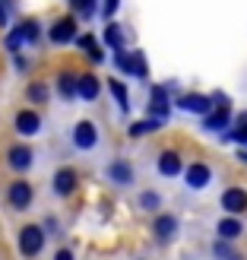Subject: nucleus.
<instances>
[{
    "label": "nucleus",
    "instance_id": "obj_1",
    "mask_svg": "<svg viewBox=\"0 0 247 260\" xmlns=\"http://www.w3.org/2000/svg\"><path fill=\"white\" fill-rule=\"evenodd\" d=\"M114 67L130 73V76H146V57H143V51H133V54H127V51L121 48L118 54H114Z\"/></svg>",
    "mask_w": 247,
    "mask_h": 260
},
{
    "label": "nucleus",
    "instance_id": "obj_2",
    "mask_svg": "<svg viewBox=\"0 0 247 260\" xmlns=\"http://www.w3.org/2000/svg\"><path fill=\"white\" fill-rule=\"evenodd\" d=\"M42 244H45L42 225H22V232H19V251H22V257H35L38 251H42Z\"/></svg>",
    "mask_w": 247,
    "mask_h": 260
},
{
    "label": "nucleus",
    "instance_id": "obj_3",
    "mask_svg": "<svg viewBox=\"0 0 247 260\" xmlns=\"http://www.w3.org/2000/svg\"><path fill=\"white\" fill-rule=\"evenodd\" d=\"M76 35H80V29H76L73 16H63V19H57L54 25H51V42H54V45H67V42H73Z\"/></svg>",
    "mask_w": 247,
    "mask_h": 260
},
{
    "label": "nucleus",
    "instance_id": "obj_4",
    "mask_svg": "<svg viewBox=\"0 0 247 260\" xmlns=\"http://www.w3.org/2000/svg\"><path fill=\"white\" fill-rule=\"evenodd\" d=\"M178 108L190 111V114H206V111H213V99H206L200 92H187V95L178 99Z\"/></svg>",
    "mask_w": 247,
    "mask_h": 260
},
{
    "label": "nucleus",
    "instance_id": "obj_5",
    "mask_svg": "<svg viewBox=\"0 0 247 260\" xmlns=\"http://www.w3.org/2000/svg\"><path fill=\"white\" fill-rule=\"evenodd\" d=\"M73 143L80 149H92L95 143H98V130H95V124L92 121H80L73 127Z\"/></svg>",
    "mask_w": 247,
    "mask_h": 260
},
{
    "label": "nucleus",
    "instance_id": "obj_6",
    "mask_svg": "<svg viewBox=\"0 0 247 260\" xmlns=\"http://www.w3.org/2000/svg\"><path fill=\"white\" fill-rule=\"evenodd\" d=\"M222 210L225 213H244L247 210V190L244 187H228L225 193H222Z\"/></svg>",
    "mask_w": 247,
    "mask_h": 260
},
{
    "label": "nucleus",
    "instance_id": "obj_7",
    "mask_svg": "<svg viewBox=\"0 0 247 260\" xmlns=\"http://www.w3.org/2000/svg\"><path fill=\"white\" fill-rule=\"evenodd\" d=\"M29 203H32V184H29V181H16V184H10V206H13V210H25Z\"/></svg>",
    "mask_w": 247,
    "mask_h": 260
},
{
    "label": "nucleus",
    "instance_id": "obj_8",
    "mask_svg": "<svg viewBox=\"0 0 247 260\" xmlns=\"http://www.w3.org/2000/svg\"><path fill=\"white\" fill-rule=\"evenodd\" d=\"M209 178H213V172H209V165H206V162H193L187 168V187H193V190L206 187V184H209Z\"/></svg>",
    "mask_w": 247,
    "mask_h": 260
},
{
    "label": "nucleus",
    "instance_id": "obj_9",
    "mask_svg": "<svg viewBox=\"0 0 247 260\" xmlns=\"http://www.w3.org/2000/svg\"><path fill=\"white\" fill-rule=\"evenodd\" d=\"M152 232H155V238L159 241H171L178 235V219L174 216H155V222H152Z\"/></svg>",
    "mask_w": 247,
    "mask_h": 260
},
{
    "label": "nucleus",
    "instance_id": "obj_10",
    "mask_svg": "<svg viewBox=\"0 0 247 260\" xmlns=\"http://www.w3.org/2000/svg\"><path fill=\"white\" fill-rule=\"evenodd\" d=\"M73 190H76V172L73 168H60L54 175V193L57 197H70Z\"/></svg>",
    "mask_w": 247,
    "mask_h": 260
},
{
    "label": "nucleus",
    "instance_id": "obj_11",
    "mask_svg": "<svg viewBox=\"0 0 247 260\" xmlns=\"http://www.w3.org/2000/svg\"><path fill=\"white\" fill-rule=\"evenodd\" d=\"M7 165L16 168V172H25V168L32 165V149H29V146H13V149L7 152Z\"/></svg>",
    "mask_w": 247,
    "mask_h": 260
},
{
    "label": "nucleus",
    "instance_id": "obj_12",
    "mask_svg": "<svg viewBox=\"0 0 247 260\" xmlns=\"http://www.w3.org/2000/svg\"><path fill=\"white\" fill-rule=\"evenodd\" d=\"M168 92H165V86H152V95H149V111L155 114V118H165L168 114Z\"/></svg>",
    "mask_w": 247,
    "mask_h": 260
},
{
    "label": "nucleus",
    "instance_id": "obj_13",
    "mask_svg": "<svg viewBox=\"0 0 247 260\" xmlns=\"http://www.w3.org/2000/svg\"><path fill=\"white\" fill-rule=\"evenodd\" d=\"M38 127H42V118H38L35 111H19V114H16V130H19L22 137L38 134Z\"/></svg>",
    "mask_w": 247,
    "mask_h": 260
},
{
    "label": "nucleus",
    "instance_id": "obj_14",
    "mask_svg": "<svg viewBox=\"0 0 247 260\" xmlns=\"http://www.w3.org/2000/svg\"><path fill=\"white\" fill-rule=\"evenodd\" d=\"M98 80H95V76L92 73H86V76H80V80H76V95H83V99H89V102H92V99H98Z\"/></svg>",
    "mask_w": 247,
    "mask_h": 260
},
{
    "label": "nucleus",
    "instance_id": "obj_15",
    "mask_svg": "<svg viewBox=\"0 0 247 260\" xmlns=\"http://www.w3.org/2000/svg\"><path fill=\"white\" fill-rule=\"evenodd\" d=\"M159 172H162L165 178H174V175L181 172V155L171 152V149L162 152V155H159Z\"/></svg>",
    "mask_w": 247,
    "mask_h": 260
},
{
    "label": "nucleus",
    "instance_id": "obj_16",
    "mask_svg": "<svg viewBox=\"0 0 247 260\" xmlns=\"http://www.w3.org/2000/svg\"><path fill=\"white\" fill-rule=\"evenodd\" d=\"M228 121H231V111H228V108H216L213 114H206L203 127H206V130H225Z\"/></svg>",
    "mask_w": 247,
    "mask_h": 260
},
{
    "label": "nucleus",
    "instance_id": "obj_17",
    "mask_svg": "<svg viewBox=\"0 0 247 260\" xmlns=\"http://www.w3.org/2000/svg\"><path fill=\"white\" fill-rule=\"evenodd\" d=\"M76 80H80V76H73L70 70H60V76H57V89H60L63 99H73V95H76Z\"/></svg>",
    "mask_w": 247,
    "mask_h": 260
},
{
    "label": "nucleus",
    "instance_id": "obj_18",
    "mask_svg": "<svg viewBox=\"0 0 247 260\" xmlns=\"http://www.w3.org/2000/svg\"><path fill=\"white\" fill-rule=\"evenodd\" d=\"M108 175H111L114 181H118V184H130V181H133V168H130L127 162H111Z\"/></svg>",
    "mask_w": 247,
    "mask_h": 260
},
{
    "label": "nucleus",
    "instance_id": "obj_19",
    "mask_svg": "<svg viewBox=\"0 0 247 260\" xmlns=\"http://www.w3.org/2000/svg\"><path fill=\"white\" fill-rule=\"evenodd\" d=\"M108 89H111V95H114V102L121 105V111H130V99H127V86L121 83V80H111L108 83Z\"/></svg>",
    "mask_w": 247,
    "mask_h": 260
},
{
    "label": "nucleus",
    "instance_id": "obj_20",
    "mask_svg": "<svg viewBox=\"0 0 247 260\" xmlns=\"http://www.w3.org/2000/svg\"><path fill=\"white\" fill-rule=\"evenodd\" d=\"M219 235H222L225 241L238 238L241 235V222H238V219H222V222H219Z\"/></svg>",
    "mask_w": 247,
    "mask_h": 260
},
{
    "label": "nucleus",
    "instance_id": "obj_21",
    "mask_svg": "<svg viewBox=\"0 0 247 260\" xmlns=\"http://www.w3.org/2000/svg\"><path fill=\"white\" fill-rule=\"evenodd\" d=\"M105 42H108L111 48H118V51H121V48H124V29H121V25H114V22H111L108 29H105Z\"/></svg>",
    "mask_w": 247,
    "mask_h": 260
},
{
    "label": "nucleus",
    "instance_id": "obj_22",
    "mask_svg": "<svg viewBox=\"0 0 247 260\" xmlns=\"http://www.w3.org/2000/svg\"><path fill=\"white\" fill-rule=\"evenodd\" d=\"M155 127H162V118H149V121H139L130 127V137H143V134H152Z\"/></svg>",
    "mask_w": 247,
    "mask_h": 260
},
{
    "label": "nucleus",
    "instance_id": "obj_23",
    "mask_svg": "<svg viewBox=\"0 0 247 260\" xmlns=\"http://www.w3.org/2000/svg\"><path fill=\"white\" fill-rule=\"evenodd\" d=\"M19 29H22V35H25V42H38V35H42V25H38L35 19H22Z\"/></svg>",
    "mask_w": 247,
    "mask_h": 260
},
{
    "label": "nucleus",
    "instance_id": "obj_24",
    "mask_svg": "<svg viewBox=\"0 0 247 260\" xmlns=\"http://www.w3.org/2000/svg\"><path fill=\"white\" fill-rule=\"evenodd\" d=\"M213 251H216V257H219V260H241L235 251L228 248V241H225V238H222V241H216V248H213Z\"/></svg>",
    "mask_w": 247,
    "mask_h": 260
},
{
    "label": "nucleus",
    "instance_id": "obj_25",
    "mask_svg": "<svg viewBox=\"0 0 247 260\" xmlns=\"http://www.w3.org/2000/svg\"><path fill=\"white\" fill-rule=\"evenodd\" d=\"M70 7L80 13V16H92V13H95V0H70Z\"/></svg>",
    "mask_w": 247,
    "mask_h": 260
},
{
    "label": "nucleus",
    "instance_id": "obj_26",
    "mask_svg": "<svg viewBox=\"0 0 247 260\" xmlns=\"http://www.w3.org/2000/svg\"><path fill=\"white\" fill-rule=\"evenodd\" d=\"M29 99L32 102H48V86L45 83H32L29 86Z\"/></svg>",
    "mask_w": 247,
    "mask_h": 260
},
{
    "label": "nucleus",
    "instance_id": "obj_27",
    "mask_svg": "<svg viewBox=\"0 0 247 260\" xmlns=\"http://www.w3.org/2000/svg\"><path fill=\"white\" fill-rule=\"evenodd\" d=\"M22 42H25V35H22V29L16 25V29L10 32V38H7V48H10V51H19V45H22Z\"/></svg>",
    "mask_w": 247,
    "mask_h": 260
},
{
    "label": "nucleus",
    "instance_id": "obj_28",
    "mask_svg": "<svg viewBox=\"0 0 247 260\" xmlns=\"http://www.w3.org/2000/svg\"><path fill=\"white\" fill-rule=\"evenodd\" d=\"M228 137H231V140H238V143H247V114H244V118H241L238 130H231Z\"/></svg>",
    "mask_w": 247,
    "mask_h": 260
},
{
    "label": "nucleus",
    "instance_id": "obj_29",
    "mask_svg": "<svg viewBox=\"0 0 247 260\" xmlns=\"http://www.w3.org/2000/svg\"><path fill=\"white\" fill-rule=\"evenodd\" d=\"M139 203L146 206V210H152V206H159V197H155V193H143V197H139Z\"/></svg>",
    "mask_w": 247,
    "mask_h": 260
},
{
    "label": "nucleus",
    "instance_id": "obj_30",
    "mask_svg": "<svg viewBox=\"0 0 247 260\" xmlns=\"http://www.w3.org/2000/svg\"><path fill=\"white\" fill-rule=\"evenodd\" d=\"M76 42H80V48H86V51H92V48H95V38H92V35H80Z\"/></svg>",
    "mask_w": 247,
    "mask_h": 260
},
{
    "label": "nucleus",
    "instance_id": "obj_31",
    "mask_svg": "<svg viewBox=\"0 0 247 260\" xmlns=\"http://www.w3.org/2000/svg\"><path fill=\"white\" fill-rule=\"evenodd\" d=\"M89 57H92V63H101V60H105V51H101V48L95 45L92 51H89Z\"/></svg>",
    "mask_w": 247,
    "mask_h": 260
},
{
    "label": "nucleus",
    "instance_id": "obj_32",
    "mask_svg": "<svg viewBox=\"0 0 247 260\" xmlns=\"http://www.w3.org/2000/svg\"><path fill=\"white\" fill-rule=\"evenodd\" d=\"M101 13H105V16H114V13H118V0H105V10Z\"/></svg>",
    "mask_w": 247,
    "mask_h": 260
},
{
    "label": "nucleus",
    "instance_id": "obj_33",
    "mask_svg": "<svg viewBox=\"0 0 247 260\" xmlns=\"http://www.w3.org/2000/svg\"><path fill=\"white\" fill-rule=\"evenodd\" d=\"M54 260H73V251H70V248H60V251L54 254Z\"/></svg>",
    "mask_w": 247,
    "mask_h": 260
},
{
    "label": "nucleus",
    "instance_id": "obj_34",
    "mask_svg": "<svg viewBox=\"0 0 247 260\" xmlns=\"http://www.w3.org/2000/svg\"><path fill=\"white\" fill-rule=\"evenodd\" d=\"M0 25H7V7H4V0H0Z\"/></svg>",
    "mask_w": 247,
    "mask_h": 260
}]
</instances>
